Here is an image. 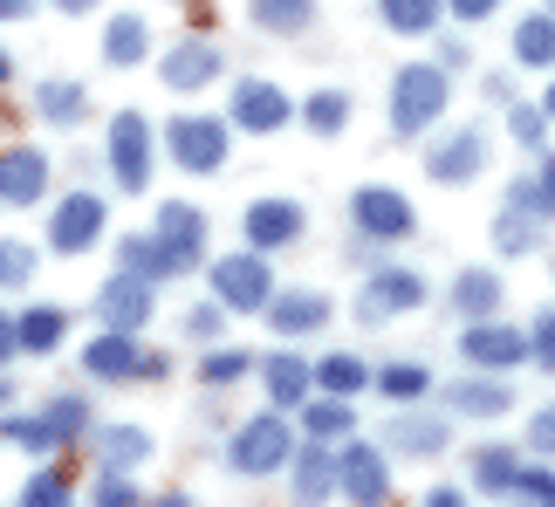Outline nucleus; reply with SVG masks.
Returning <instances> with one entry per match:
<instances>
[{
  "label": "nucleus",
  "instance_id": "nucleus-22",
  "mask_svg": "<svg viewBox=\"0 0 555 507\" xmlns=\"http://www.w3.org/2000/svg\"><path fill=\"white\" fill-rule=\"evenodd\" d=\"M330 487H344V480H336V459H330V439H309V446L295 453V500H323Z\"/></svg>",
  "mask_w": 555,
  "mask_h": 507
},
{
  "label": "nucleus",
  "instance_id": "nucleus-8",
  "mask_svg": "<svg viewBox=\"0 0 555 507\" xmlns=\"http://www.w3.org/2000/svg\"><path fill=\"white\" fill-rule=\"evenodd\" d=\"M103 226H111V206H103L96 193H69L55 206V220H49V247L55 253H82V247L103 240Z\"/></svg>",
  "mask_w": 555,
  "mask_h": 507
},
{
  "label": "nucleus",
  "instance_id": "nucleus-1",
  "mask_svg": "<svg viewBox=\"0 0 555 507\" xmlns=\"http://www.w3.org/2000/svg\"><path fill=\"white\" fill-rule=\"evenodd\" d=\"M446 96H453V82H446L439 62H404L398 82H391V131L398 138H425L446 117Z\"/></svg>",
  "mask_w": 555,
  "mask_h": 507
},
{
  "label": "nucleus",
  "instance_id": "nucleus-45",
  "mask_svg": "<svg viewBox=\"0 0 555 507\" xmlns=\"http://www.w3.org/2000/svg\"><path fill=\"white\" fill-rule=\"evenodd\" d=\"M515 494H528V500L555 507V473H548V467H521V473H515Z\"/></svg>",
  "mask_w": 555,
  "mask_h": 507
},
{
  "label": "nucleus",
  "instance_id": "nucleus-27",
  "mask_svg": "<svg viewBox=\"0 0 555 507\" xmlns=\"http://www.w3.org/2000/svg\"><path fill=\"white\" fill-rule=\"evenodd\" d=\"M21 350H35V356H49L55 343H62V329H69V315H62L55 302H41V309H28V315H21Z\"/></svg>",
  "mask_w": 555,
  "mask_h": 507
},
{
  "label": "nucleus",
  "instance_id": "nucleus-46",
  "mask_svg": "<svg viewBox=\"0 0 555 507\" xmlns=\"http://www.w3.org/2000/svg\"><path fill=\"white\" fill-rule=\"evenodd\" d=\"M96 507H138V487H131L124 473L103 467V480H96Z\"/></svg>",
  "mask_w": 555,
  "mask_h": 507
},
{
  "label": "nucleus",
  "instance_id": "nucleus-18",
  "mask_svg": "<svg viewBox=\"0 0 555 507\" xmlns=\"http://www.w3.org/2000/svg\"><path fill=\"white\" fill-rule=\"evenodd\" d=\"M138 343H131V329H111V336H96L90 350H82V370L103 377V385H124V377H138Z\"/></svg>",
  "mask_w": 555,
  "mask_h": 507
},
{
  "label": "nucleus",
  "instance_id": "nucleus-34",
  "mask_svg": "<svg viewBox=\"0 0 555 507\" xmlns=\"http://www.w3.org/2000/svg\"><path fill=\"white\" fill-rule=\"evenodd\" d=\"M515 453H507V446H480L474 453V487L480 494H507V487H515Z\"/></svg>",
  "mask_w": 555,
  "mask_h": 507
},
{
  "label": "nucleus",
  "instance_id": "nucleus-15",
  "mask_svg": "<svg viewBox=\"0 0 555 507\" xmlns=\"http://www.w3.org/2000/svg\"><path fill=\"white\" fill-rule=\"evenodd\" d=\"M41 185H49V158H41V152H28V144L0 152V199H8V206H35Z\"/></svg>",
  "mask_w": 555,
  "mask_h": 507
},
{
  "label": "nucleus",
  "instance_id": "nucleus-33",
  "mask_svg": "<svg viewBox=\"0 0 555 507\" xmlns=\"http://www.w3.org/2000/svg\"><path fill=\"white\" fill-rule=\"evenodd\" d=\"M315 14V0H254V28L268 35H302Z\"/></svg>",
  "mask_w": 555,
  "mask_h": 507
},
{
  "label": "nucleus",
  "instance_id": "nucleus-14",
  "mask_svg": "<svg viewBox=\"0 0 555 507\" xmlns=\"http://www.w3.org/2000/svg\"><path fill=\"white\" fill-rule=\"evenodd\" d=\"M336 480H344L350 500H384L391 494V467H384L377 446H344L336 453Z\"/></svg>",
  "mask_w": 555,
  "mask_h": 507
},
{
  "label": "nucleus",
  "instance_id": "nucleus-38",
  "mask_svg": "<svg viewBox=\"0 0 555 507\" xmlns=\"http://www.w3.org/2000/svg\"><path fill=\"white\" fill-rule=\"evenodd\" d=\"M41 418H49V432H55V446H76V439L82 432H90V405H82V398L69 391V398H55V405L49 412H41Z\"/></svg>",
  "mask_w": 555,
  "mask_h": 507
},
{
  "label": "nucleus",
  "instance_id": "nucleus-17",
  "mask_svg": "<svg viewBox=\"0 0 555 507\" xmlns=\"http://www.w3.org/2000/svg\"><path fill=\"white\" fill-rule=\"evenodd\" d=\"M158 76H165V90H199V82L220 76V49H212V41H179V49L158 62Z\"/></svg>",
  "mask_w": 555,
  "mask_h": 507
},
{
  "label": "nucleus",
  "instance_id": "nucleus-54",
  "mask_svg": "<svg viewBox=\"0 0 555 507\" xmlns=\"http://www.w3.org/2000/svg\"><path fill=\"white\" fill-rule=\"evenodd\" d=\"M55 8H62V14H82V8H96V0H55Z\"/></svg>",
  "mask_w": 555,
  "mask_h": 507
},
{
  "label": "nucleus",
  "instance_id": "nucleus-42",
  "mask_svg": "<svg viewBox=\"0 0 555 507\" xmlns=\"http://www.w3.org/2000/svg\"><path fill=\"white\" fill-rule=\"evenodd\" d=\"M0 439H8V446H28V453H49V446H55L49 418H8V426H0Z\"/></svg>",
  "mask_w": 555,
  "mask_h": 507
},
{
  "label": "nucleus",
  "instance_id": "nucleus-3",
  "mask_svg": "<svg viewBox=\"0 0 555 507\" xmlns=\"http://www.w3.org/2000/svg\"><path fill=\"white\" fill-rule=\"evenodd\" d=\"M111 172H117L124 193H144V185H152V117L144 110L111 117Z\"/></svg>",
  "mask_w": 555,
  "mask_h": 507
},
{
  "label": "nucleus",
  "instance_id": "nucleus-36",
  "mask_svg": "<svg viewBox=\"0 0 555 507\" xmlns=\"http://www.w3.org/2000/svg\"><path fill=\"white\" fill-rule=\"evenodd\" d=\"M35 110L49 117V123H82V82H41Z\"/></svg>",
  "mask_w": 555,
  "mask_h": 507
},
{
  "label": "nucleus",
  "instance_id": "nucleus-37",
  "mask_svg": "<svg viewBox=\"0 0 555 507\" xmlns=\"http://www.w3.org/2000/svg\"><path fill=\"white\" fill-rule=\"evenodd\" d=\"M302 123H309L315 138H336V131L350 123V96H344V90H315L309 110H302Z\"/></svg>",
  "mask_w": 555,
  "mask_h": 507
},
{
  "label": "nucleus",
  "instance_id": "nucleus-20",
  "mask_svg": "<svg viewBox=\"0 0 555 507\" xmlns=\"http://www.w3.org/2000/svg\"><path fill=\"white\" fill-rule=\"evenodd\" d=\"M261 385L274 405H302V398L315 391V364H302V356H288V350H274L268 364H261Z\"/></svg>",
  "mask_w": 555,
  "mask_h": 507
},
{
  "label": "nucleus",
  "instance_id": "nucleus-21",
  "mask_svg": "<svg viewBox=\"0 0 555 507\" xmlns=\"http://www.w3.org/2000/svg\"><path fill=\"white\" fill-rule=\"evenodd\" d=\"M384 439H391V453L433 459V453H446V418H418V412H398L391 426H384Z\"/></svg>",
  "mask_w": 555,
  "mask_h": 507
},
{
  "label": "nucleus",
  "instance_id": "nucleus-43",
  "mask_svg": "<svg viewBox=\"0 0 555 507\" xmlns=\"http://www.w3.org/2000/svg\"><path fill=\"white\" fill-rule=\"evenodd\" d=\"M247 370H254V356H241V350H212L206 364H199L206 385H233V377H247Z\"/></svg>",
  "mask_w": 555,
  "mask_h": 507
},
{
  "label": "nucleus",
  "instance_id": "nucleus-16",
  "mask_svg": "<svg viewBox=\"0 0 555 507\" xmlns=\"http://www.w3.org/2000/svg\"><path fill=\"white\" fill-rule=\"evenodd\" d=\"M295 234H302V206L295 199H254L247 206V247H288Z\"/></svg>",
  "mask_w": 555,
  "mask_h": 507
},
{
  "label": "nucleus",
  "instance_id": "nucleus-32",
  "mask_svg": "<svg viewBox=\"0 0 555 507\" xmlns=\"http://www.w3.org/2000/svg\"><path fill=\"white\" fill-rule=\"evenodd\" d=\"M377 391L391 398V405H418V398L433 391V370H425V364H384L377 370Z\"/></svg>",
  "mask_w": 555,
  "mask_h": 507
},
{
  "label": "nucleus",
  "instance_id": "nucleus-26",
  "mask_svg": "<svg viewBox=\"0 0 555 507\" xmlns=\"http://www.w3.org/2000/svg\"><path fill=\"white\" fill-rule=\"evenodd\" d=\"M96 459L111 473H131L138 459H152V439H144L138 426H111V432H96Z\"/></svg>",
  "mask_w": 555,
  "mask_h": 507
},
{
  "label": "nucleus",
  "instance_id": "nucleus-49",
  "mask_svg": "<svg viewBox=\"0 0 555 507\" xmlns=\"http://www.w3.org/2000/svg\"><path fill=\"white\" fill-rule=\"evenodd\" d=\"M535 364H542V370H555V309H542V315H535Z\"/></svg>",
  "mask_w": 555,
  "mask_h": 507
},
{
  "label": "nucleus",
  "instance_id": "nucleus-5",
  "mask_svg": "<svg viewBox=\"0 0 555 507\" xmlns=\"http://www.w3.org/2000/svg\"><path fill=\"white\" fill-rule=\"evenodd\" d=\"M165 144H172L179 172H220L227 165V117H172V131H165Z\"/></svg>",
  "mask_w": 555,
  "mask_h": 507
},
{
  "label": "nucleus",
  "instance_id": "nucleus-4",
  "mask_svg": "<svg viewBox=\"0 0 555 507\" xmlns=\"http://www.w3.org/2000/svg\"><path fill=\"white\" fill-rule=\"evenodd\" d=\"M288 426H282V412H268V418H247L241 432H233V473H247V480H261L274 467H288Z\"/></svg>",
  "mask_w": 555,
  "mask_h": 507
},
{
  "label": "nucleus",
  "instance_id": "nucleus-10",
  "mask_svg": "<svg viewBox=\"0 0 555 507\" xmlns=\"http://www.w3.org/2000/svg\"><path fill=\"white\" fill-rule=\"evenodd\" d=\"M158 247H165V261H172V274H185V268H199L206 261V220L192 213L185 199H172V206H158Z\"/></svg>",
  "mask_w": 555,
  "mask_h": 507
},
{
  "label": "nucleus",
  "instance_id": "nucleus-51",
  "mask_svg": "<svg viewBox=\"0 0 555 507\" xmlns=\"http://www.w3.org/2000/svg\"><path fill=\"white\" fill-rule=\"evenodd\" d=\"M501 0H446V14H460V21H487Z\"/></svg>",
  "mask_w": 555,
  "mask_h": 507
},
{
  "label": "nucleus",
  "instance_id": "nucleus-19",
  "mask_svg": "<svg viewBox=\"0 0 555 507\" xmlns=\"http://www.w3.org/2000/svg\"><path fill=\"white\" fill-rule=\"evenodd\" d=\"M268 315H274V329H282V336H309V329H323V323H330V295H323V288L274 295Z\"/></svg>",
  "mask_w": 555,
  "mask_h": 507
},
{
  "label": "nucleus",
  "instance_id": "nucleus-12",
  "mask_svg": "<svg viewBox=\"0 0 555 507\" xmlns=\"http://www.w3.org/2000/svg\"><path fill=\"white\" fill-rule=\"evenodd\" d=\"M350 220L364 226L371 240H404L412 234V199L391 193V185H364V193L350 199Z\"/></svg>",
  "mask_w": 555,
  "mask_h": 507
},
{
  "label": "nucleus",
  "instance_id": "nucleus-11",
  "mask_svg": "<svg viewBox=\"0 0 555 507\" xmlns=\"http://www.w3.org/2000/svg\"><path fill=\"white\" fill-rule=\"evenodd\" d=\"M425 172H433L439 185L480 179L487 172V131H480V123H466V131H453L446 144H433V152H425Z\"/></svg>",
  "mask_w": 555,
  "mask_h": 507
},
{
  "label": "nucleus",
  "instance_id": "nucleus-9",
  "mask_svg": "<svg viewBox=\"0 0 555 507\" xmlns=\"http://www.w3.org/2000/svg\"><path fill=\"white\" fill-rule=\"evenodd\" d=\"M425 302V282L412 268H377L364 288H357V315L364 323H384V315H404V309H418Z\"/></svg>",
  "mask_w": 555,
  "mask_h": 507
},
{
  "label": "nucleus",
  "instance_id": "nucleus-52",
  "mask_svg": "<svg viewBox=\"0 0 555 507\" xmlns=\"http://www.w3.org/2000/svg\"><path fill=\"white\" fill-rule=\"evenodd\" d=\"M14 350H21V329L8 323V315H0V364H8V356H14Z\"/></svg>",
  "mask_w": 555,
  "mask_h": 507
},
{
  "label": "nucleus",
  "instance_id": "nucleus-29",
  "mask_svg": "<svg viewBox=\"0 0 555 507\" xmlns=\"http://www.w3.org/2000/svg\"><path fill=\"white\" fill-rule=\"evenodd\" d=\"M507 206H521V213H535V220H555V158L535 165V179H515Z\"/></svg>",
  "mask_w": 555,
  "mask_h": 507
},
{
  "label": "nucleus",
  "instance_id": "nucleus-2",
  "mask_svg": "<svg viewBox=\"0 0 555 507\" xmlns=\"http://www.w3.org/2000/svg\"><path fill=\"white\" fill-rule=\"evenodd\" d=\"M212 295H220L227 309H268V302H274L268 253L247 247V253H227V261H212Z\"/></svg>",
  "mask_w": 555,
  "mask_h": 507
},
{
  "label": "nucleus",
  "instance_id": "nucleus-24",
  "mask_svg": "<svg viewBox=\"0 0 555 507\" xmlns=\"http://www.w3.org/2000/svg\"><path fill=\"white\" fill-rule=\"evenodd\" d=\"M507 405H515V391L501 377H466V385H453V412H466V418H501Z\"/></svg>",
  "mask_w": 555,
  "mask_h": 507
},
{
  "label": "nucleus",
  "instance_id": "nucleus-28",
  "mask_svg": "<svg viewBox=\"0 0 555 507\" xmlns=\"http://www.w3.org/2000/svg\"><path fill=\"white\" fill-rule=\"evenodd\" d=\"M453 302H460L466 323H474V315H494V309H501V282H494L487 268H466L460 282H453Z\"/></svg>",
  "mask_w": 555,
  "mask_h": 507
},
{
  "label": "nucleus",
  "instance_id": "nucleus-53",
  "mask_svg": "<svg viewBox=\"0 0 555 507\" xmlns=\"http://www.w3.org/2000/svg\"><path fill=\"white\" fill-rule=\"evenodd\" d=\"M28 8H35V0H0V21H21Z\"/></svg>",
  "mask_w": 555,
  "mask_h": 507
},
{
  "label": "nucleus",
  "instance_id": "nucleus-6",
  "mask_svg": "<svg viewBox=\"0 0 555 507\" xmlns=\"http://www.w3.org/2000/svg\"><path fill=\"white\" fill-rule=\"evenodd\" d=\"M96 323L103 329H144L152 323V274H138V268H124V274H111V282L96 288Z\"/></svg>",
  "mask_w": 555,
  "mask_h": 507
},
{
  "label": "nucleus",
  "instance_id": "nucleus-25",
  "mask_svg": "<svg viewBox=\"0 0 555 507\" xmlns=\"http://www.w3.org/2000/svg\"><path fill=\"white\" fill-rule=\"evenodd\" d=\"M377 377H371V364L364 356H323V364H315V391H336V398H357V391H371Z\"/></svg>",
  "mask_w": 555,
  "mask_h": 507
},
{
  "label": "nucleus",
  "instance_id": "nucleus-13",
  "mask_svg": "<svg viewBox=\"0 0 555 507\" xmlns=\"http://www.w3.org/2000/svg\"><path fill=\"white\" fill-rule=\"evenodd\" d=\"M233 123H241V131H282V123H288V96L282 90H274V82H261V76H247L241 82V90H233V110H227Z\"/></svg>",
  "mask_w": 555,
  "mask_h": 507
},
{
  "label": "nucleus",
  "instance_id": "nucleus-23",
  "mask_svg": "<svg viewBox=\"0 0 555 507\" xmlns=\"http://www.w3.org/2000/svg\"><path fill=\"white\" fill-rule=\"evenodd\" d=\"M144 55H152L144 21H138V14H111V28H103V62H111V69H138Z\"/></svg>",
  "mask_w": 555,
  "mask_h": 507
},
{
  "label": "nucleus",
  "instance_id": "nucleus-35",
  "mask_svg": "<svg viewBox=\"0 0 555 507\" xmlns=\"http://www.w3.org/2000/svg\"><path fill=\"white\" fill-rule=\"evenodd\" d=\"M302 426H309V439H350V398H309V418H302Z\"/></svg>",
  "mask_w": 555,
  "mask_h": 507
},
{
  "label": "nucleus",
  "instance_id": "nucleus-57",
  "mask_svg": "<svg viewBox=\"0 0 555 507\" xmlns=\"http://www.w3.org/2000/svg\"><path fill=\"white\" fill-rule=\"evenodd\" d=\"M0 82H8V55H0Z\"/></svg>",
  "mask_w": 555,
  "mask_h": 507
},
{
  "label": "nucleus",
  "instance_id": "nucleus-47",
  "mask_svg": "<svg viewBox=\"0 0 555 507\" xmlns=\"http://www.w3.org/2000/svg\"><path fill=\"white\" fill-rule=\"evenodd\" d=\"M507 123H515V138H521V144H542V131H548V110H535V103H521V110L507 117Z\"/></svg>",
  "mask_w": 555,
  "mask_h": 507
},
{
  "label": "nucleus",
  "instance_id": "nucleus-55",
  "mask_svg": "<svg viewBox=\"0 0 555 507\" xmlns=\"http://www.w3.org/2000/svg\"><path fill=\"white\" fill-rule=\"evenodd\" d=\"M8 398H14V385H8V377H0V412H8Z\"/></svg>",
  "mask_w": 555,
  "mask_h": 507
},
{
  "label": "nucleus",
  "instance_id": "nucleus-44",
  "mask_svg": "<svg viewBox=\"0 0 555 507\" xmlns=\"http://www.w3.org/2000/svg\"><path fill=\"white\" fill-rule=\"evenodd\" d=\"M28 274H35V253L21 240H0V288H21Z\"/></svg>",
  "mask_w": 555,
  "mask_h": 507
},
{
  "label": "nucleus",
  "instance_id": "nucleus-50",
  "mask_svg": "<svg viewBox=\"0 0 555 507\" xmlns=\"http://www.w3.org/2000/svg\"><path fill=\"white\" fill-rule=\"evenodd\" d=\"M528 446H535V453H555V412H548V405L535 412V426H528Z\"/></svg>",
  "mask_w": 555,
  "mask_h": 507
},
{
  "label": "nucleus",
  "instance_id": "nucleus-31",
  "mask_svg": "<svg viewBox=\"0 0 555 507\" xmlns=\"http://www.w3.org/2000/svg\"><path fill=\"white\" fill-rule=\"evenodd\" d=\"M515 55L528 62V69H548L555 62V14H528L515 28Z\"/></svg>",
  "mask_w": 555,
  "mask_h": 507
},
{
  "label": "nucleus",
  "instance_id": "nucleus-41",
  "mask_svg": "<svg viewBox=\"0 0 555 507\" xmlns=\"http://www.w3.org/2000/svg\"><path fill=\"white\" fill-rule=\"evenodd\" d=\"M21 500H28V507H62V500H69V473H62V467H41L28 487H21Z\"/></svg>",
  "mask_w": 555,
  "mask_h": 507
},
{
  "label": "nucleus",
  "instance_id": "nucleus-48",
  "mask_svg": "<svg viewBox=\"0 0 555 507\" xmlns=\"http://www.w3.org/2000/svg\"><path fill=\"white\" fill-rule=\"evenodd\" d=\"M220 323H227V302H199V309L185 315V329H192V336H220Z\"/></svg>",
  "mask_w": 555,
  "mask_h": 507
},
{
  "label": "nucleus",
  "instance_id": "nucleus-40",
  "mask_svg": "<svg viewBox=\"0 0 555 507\" xmlns=\"http://www.w3.org/2000/svg\"><path fill=\"white\" fill-rule=\"evenodd\" d=\"M124 268H138V274H172V261H165V247H158V234H138V240H124Z\"/></svg>",
  "mask_w": 555,
  "mask_h": 507
},
{
  "label": "nucleus",
  "instance_id": "nucleus-56",
  "mask_svg": "<svg viewBox=\"0 0 555 507\" xmlns=\"http://www.w3.org/2000/svg\"><path fill=\"white\" fill-rule=\"evenodd\" d=\"M542 110H548V117H555V82H548V96H542Z\"/></svg>",
  "mask_w": 555,
  "mask_h": 507
},
{
  "label": "nucleus",
  "instance_id": "nucleus-39",
  "mask_svg": "<svg viewBox=\"0 0 555 507\" xmlns=\"http://www.w3.org/2000/svg\"><path fill=\"white\" fill-rule=\"evenodd\" d=\"M535 240H542V226L528 220L521 206H507V213H501V226H494V247H501V253H528Z\"/></svg>",
  "mask_w": 555,
  "mask_h": 507
},
{
  "label": "nucleus",
  "instance_id": "nucleus-7",
  "mask_svg": "<svg viewBox=\"0 0 555 507\" xmlns=\"http://www.w3.org/2000/svg\"><path fill=\"white\" fill-rule=\"evenodd\" d=\"M460 350H466V364H474V370H507V364H521V356H535V343H528L521 329L494 323V315H474L466 336H460Z\"/></svg>",
  "mask_w": 555,
  "mask_h": 507
},
{
  "label": "nucleus",
  "instance_id": "nucleus-30",
  "mask_svg": "<svg viewBox=\"0 0 555 507\" xmlns=\"http://www.w3.org/2000/svg\"><path fill=\"white\" fill-rule=\"evenodd\" d=\"M377 8H384V28H398V35H433L439 14H446V0H377Z\"/></svg>",
  "mask_w": 555,
  "mask_h": 507
},
{
  "label": "nucleus",
  "instance_id": "nucleus-58",
  "mask_svg": "<svg viewBox=\"0 0 555 507\" xmlns=\"http://www.w3.org/2000/svg\"><path fill=\"white\" fill-rule=\"evenodd\" d=\"M548 8H555V0H548Z\"/></svg>",
  "mask_w": 555,
  "mask_h": 507
}]
</instances>
